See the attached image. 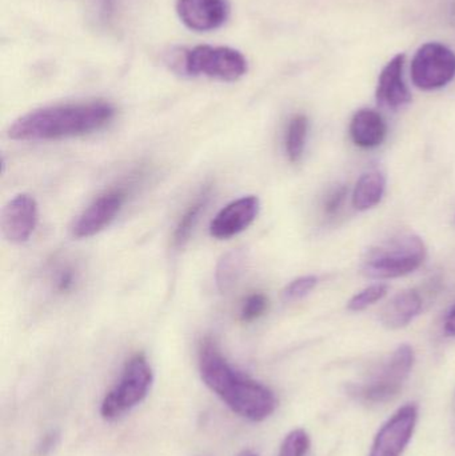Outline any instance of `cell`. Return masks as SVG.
I'll return each instance as SVG.
<instances>
[{
	"label": "cell",
	"instance_id": "cell-3",
	"mask_svg": "<svg viewBox=\"0 0 455 456\" xmlns=\"http://www.w3.org/2000/svg\"><path fill=\"white\" fill-rule=\"evenodd\" d=\"M427 256L425 241L416 233H401L366 252L361 273L369 279L402 278L418 270Z\"/></svg>",
	"mask_w": 455,
	"mask_h": 456
},
{
	"label": "cell",
	"instance_id": "cell-25",
	"mask_svg": "<svg viewBox=\"0 0 455 456\" xmlns=\"http://www.w3.org/2000/svg\"><path fill=\"white\" fill-rule=\"evenodd\" d=\"M59 442V431L58 430H51L40 439L39 444L37 447V454L39 456H45L50 454L53 449H55L56 444Z\"/></svg>",
	"mask_w": 455,
	"mask_h": 456
},
{
	"label": "cell",
	"instance_id": "cell-9",
	"mask_svg": "<svg viewBox=\"0 0 455 456\" xmlns=\"http://www.w3.org/2000/svg\"><path fill=\"white\" fill-rule=\"evenodd\" d=\"M39 211L31 195L19 194L2 211L3 235L11 243H24L37 228Z\"/></svg>",
	"mask_w": 455,
	"mask_h": 456
},
{
	"label": "cell",
	"instance_id": "cell-26",
	"mask_svg": "<svg viewBox=\"0 0 455 456\" xmlns=\"http://www.w3.org/2000/svg\"><path fill=\"white\" fill-rule=\"evenodd\" d=\"M72 284H74V273H72L71 271L66 270L59 275L56 286H58L59 291L64 292L69 291Z\"/></svg>",
	"mask_w": 455,
	"mask_h": 456
},
{
	"label": "cell",
	"instance_id": "cell-23",
	"mask_svg": "<svg viewBox=\"0 0 455 456\" xmlns=\"http://www.w3.org/2000/svg\"><path fill=\"white\" fill-rule=\"evenodd\" d=\"M267 297L264 294H253L245 300L240 311L243 322H253L264 315L267 308Z\"/></svg>",
	"mask_w": 455,
	"mask_h": 456
},
{
	"label": "cell",
	"instance_id": "cell-14",
	"mask_svg": "<svg viewBox=\"0 0 455 456\" xmlns=\"http://www.w3.org/2000/svg\"><path fill=\"white\" fill-rule=\"evenodd\" d=\"M387 126L384 118L374 110L362 109L355 112L350 123V136L361 149H376L384 143Z\"/></svg>",
	"mask_w": 455,
	"mask_h": 456
},
{
	"label": "cell",
	"instance_id": "cell-13",
	"mask_svg": "<svg viewBox=\"0 0 455 456\" xmlns=\"http://www.w3.org/2000/svg\"><path fill=\"white\" fill-rule=\"evenodd\" d=\"M179 18L194 31H211L218 28L227 18L224 0H178Z\"/></svg>",
	"mask_w": 455,
	"mask_h": 456
},
{
	"label": "cell",
	"instance_id": "cell-22",
	"mask_svg": "<svg viewBox=\"0 0 455 456\" xmlns=\"http://www.w3.org/2000/svg\"><path fill=\"white\" fill-rule=\"evenodd\" d=\"M317 276H301V278L296 279V281L288 284V287L283 289V297H285V300H288V302L302 299V297H307L317 287Z\"/></svg>",
	"mask_w": 455,
	"mask_h": 456
},
{
	"label": "cell",
	"instance_id": "cell-15",
	"mask_svg": "<svg viewBox=\"0 0 455 456\" xmlns=\"http://www.w3.org/2000/svg\"><path fill=\"white\" fill-rule=\"evenodd\" d=\"M422 310V299L414 289L395 295L384 308L379 321L386 329L400 330L410 324Z\"/></svg>",
	"mask_w": 455,
	"mask_h": 456
},
{
	"label": "cell",
	"instance_id": "cell-21",
	"mask_svg": "<svg viewBox=\"0 0 455 456\" xmlns=\"http://www.w3.org/2000/svg\"><path fill=\"white\" fill-rule=\"evenodd\" d=\"M309 450V434L304 428H297L286 436L278 456H306Z\"/></svg>",
	"mask_w": 455,
	"mask_h": 456
},
{
	"label": "cell",
	"instance_id": "cell-16",
	"mask_svg": "<svg viewBox=\"0 0 455 456\" xmlns=\"http://www.w3.org/2000/svg\"><path fill=\"white\" fill-rule=\"evenodd\" d=\"M386 191V176L379 171L363 174L353 191V208L357 211H368L384 200Z\"/></svg>",
	"mask_w": 455,
	"mask_h": 456
},
{
	"label": "cell",
	"instance_id": "cell-24",
	"mask_svg": "<svg viewBox=\"0 0 455 456\" xmlns=\"http://www.w3.org/2000/svg\"><path fill=\"white\" fill-rule=\"evenodd\" d=\"M346 187L341 186L334 189L330 194L328 195L325 200V213L328 216H334L337 211L344 205L345 198H346Z\"/></svg>",
	"mask_w": 455,
	"mask_h": 456
},
{
	"label": "cell",
	"instance_id": "cell-17",
	"mask_svg": "<svg viewBox=\"0 0 455 456\" xmlns=\"http://www.w3.org/2000/svg\"><path fill=\"white\" fill-rule=\"evenodd\" d=\"M246 254L242 249L227 252L216 265L215 281L222 292L229 291L243 273Z\"/></svg>",
	"mask_w": 455,
	"mask_h": 456
},
{
	"label": "cell",
	"instance_id": "cell-7",
	"mask_svg": "<svg viewBox=\"0 0 455 456\" xmlns=\"http://www.w3.org/2000/svg\"><path fill=\"white\" fill-rule=\"evenodd\" d=\"M248 71V61L240 51L229 47L198 45L186 53V72L234 82Z\"/></svg>",
	"mask_w": 455,
	"mask_h": 456
},
{
	"label": "cell",
	"instance_id": "cell-4",
	"mask_svg": "<svg viewBox=\"0 0 455 456\" xmlns=\"http://www.w3.org/2000/svg\"><path fill=\"white\" fill-rule=\"evenodd\" d=\"M154 374L146 356H134L126 364L117 385L106 394L101 406L103 419L115 420L130 412L146 399Z\"/></svg>",
	"mask_w": 455,
	"mask_h": 456
},
{
	"label": "cell",
	"instance_id": "cell-20",
	"mask_svg": "<svg viewBox=\"0 0 455 456\" xmlns=\"http://www.w3.org/2000/svg\"><path fill=\"white\" fill-rule=\"evenodd\" d=\"M389 291V286L384 283L373 284L368 289L355 294L347 303V308L353 313L366 310L370 305H376L379 300L384 299Z\"/></svg>",
	"mask_w": 455,
	"mask_h": 456
},
{
	"label": "cell",
	"instance_id": "cell-28",
	"mask_svg": "<svg viewBox=\"0 0 455 456\" xmlns=\"http://www.w3.org/2000/svg\"><path fill=\"white\" fill-rule=\"evenodd\" d=\"M238 456H259L256 454V452H250V450H248V452H243L242 454H240Z\"/></svg>",
	"mask_w": 455,
	"mask_h": 456
},
{
	"label": "cell",
	"instance_id": "cell-19",
	"mask_svg": "<svg viewBox=\"0 0 455 456\" xmlns=\"http://www.w3.org/2000/svg\"><path fill=\"white\" fill-rule=\"evenodd\" d=\"M208 200H210V194H208V191H203V194L187 208L186 213L182 216L178 226H176L175 232H174V241H175V244L182 246V244L186 243L187 239L190 238L192 230H194L195 224H197L200 213H202L205 206L207 205Z\"/></svg>",
	"mask_w": 455,
	"mask_h": 456
},
{
	"label": "cell",
	"instance_id": "cell-27",
	"mask_svg": "<svg viewBox=\"0 0 455 456\" xmlns=\"http://www.w3.org/2000/svg\"><path fill=\"white\" fill-rule=\"evenodd\" d=\"M445 332L449 337H455V305L446 316Z\"/></svg>",
	"mask_w": 455,
	"mask_h": 456
},
{
	"label": "cell",
	"instance_id": "cell-1",
	"mask_svg": "<svg viewBox=\"0 0 455 456\" xmlns=\"http://www.w3.org/2000/svg\"><path fill=\"white\" fill-rule=\"evenodd\" d=\"M199 370L205 385L243 419L264 422L277 410L275 394L230 366L211 340H206L200 348Z\"/></svg>",
	"mask_w": 455,
	"mask_h": 456
},
{
	"label": "cell",
	"instance_id": "cell-6",
	"mask_svg": "<svg viewBox=\"0 0 455 456\" xmlns=\"http://www.w3.org/2000/svg\"><path fill=\"white\" fill-rule=\"evenodd\" d=\"M455 77V53L437 42L422 45L411 61V80L419 90L446 87Z\"/></svg>",
	"mask_w": 455,
	"mask_h": 456
},
{
	"label": "cell",
	"instance_id": "cell-18",
	"mask_svg": "<svg viewBox=\"0 0 455 456\" xmlns=\"http://www.w3.org/2000/svg\"><path fill=\"white\" fill-rule=\"evenodd\" d=\"M307 133H309V119L305 115H297L288 123L286 133V152L290 162L301 160L306 146Z\"/></svg>",
	"mask_w": 455,
	"mask_h": 456
},
{
	"label": "cell",
	"instance_id": "cell-5",
	"mask_svg": "<svg viewBox=\"0 0 455 456\" xmlns=\"http://www.w3.org/2000/svg\"><path fill=\"white\" fill-rule=\"evenodd\" d=\"M414 350L402 345L374 371V374L357 388L358 395L371 403H384L398 395L413 370Z\"/></svg>",
	"mask_w": 455,
	"mask_h": 456
},
{
	"label": "cell",
	"instance_id": "cell-10",
	"mask_svg": "<svg viewBox=\"0 0 455 456\" xmlns=\"http://www.w3.org/2000/svg\"><path fill=\"white\" fill-rule=\"evenodd\" d=\"M125 200L126 194L122 190L99 197L75 222L72 226L74 238H90L104 230L119 214Z\"/></svg>",
	"mask_w": 455,
	"mask_h": 456
},
{
	"label": "cell",
	"instance_id": "cell-2",
	"mask_svg": "<svg viewBox=\"0 0 455 456\" xmlns=\"http://www.w3.org/2000/svg\"><path fill=\"white\" fill-rule=\"evenodd\" d=\"M106 102L45 107L19 118L8 130L12 141H53L101 130L114 118Z\"/></svg>",
	"mask_w": 455,
	"mask_h": 456
},
{
	"label": "cell",
	"instance_id": "cell-12",
	"mask_svg": "<svg viewBox=\"0 0 455 456\" xmlns=\"http://www.w3.org/2000/svg\"><path fill=\"white\" fill-rule=\"evenodd\" d=\"M405 55L398 53L382 69L377 86L376 98L384 109L398 111L411 102V94L403 80Z\"/></svg>",
	"mask_w": 455,
	"mask_h": 456
},
{
	"label": "cell",
	"instance_id": "cell-11",
	"mask_svg": "<svg viewBox=\"0 0 455 456\" xmlns=\"http://www.w3.org/2000/svg\"><path fill=\"white\" fill-rule=\"evenodd\" d=\"M261 202L254 195L229 203L216 214L210 224L211 236L229 239L245 231L258 216Z\"/></svg>",
	"mask_w": 455,
	"mask_h": 456
},
{
	"label": "cell",
	"instance_id": "cell-8",
	"mask_svg": "<svg viewBox=\"0 0 455 456\" xmlns=\"http://www.w3.org/2000/svg\"><path fill=\"white\" fill-rule=\"evenodd\" d=\"M418 420V407H401L377 434L369 456H401L413 438Z\"/></svg>",
	"mask_w": 455,
	"mask_h": 456
}]
</instances>
